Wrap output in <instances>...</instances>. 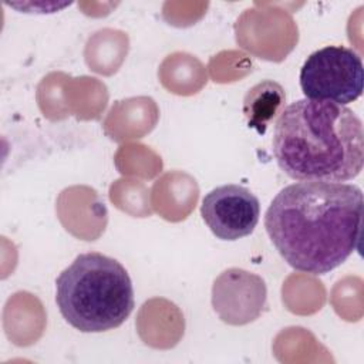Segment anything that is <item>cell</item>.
<instances>
[{
    "mask_svg": "<svg viewBox=\"0 0 364 364\" xmlns=\"http://www.w3.org/2000/svg\"><path fill=\"white\" fill-rule=\"evenodd\" d=\"M361 219L363 191L357 185L299 181L273 198L264 228L290 267L320 276L357 250Z\"/></svg>",
    "mask_w": 364,
    "mask_h": 364,
    "instance_id": "cell-1",
    "label": "cell"
},
{
    "mask_svg": "<svg viewBox=\"0 0 364 364\" xmlns=\"http://www.w3.org/2000/svg\"><path fill=\"white\" fill-rule=\"evenodd\" d=\"M272 149L294 181L346 182L364 165L363 121L346 105L297 100L277 117Z\"/></svg>",
    "mask_w": 364,
    "mask_h": 364,
    "instance_id": "cell-2",
    "label": "cell"
},
{
    "mask_svg": "<svg viewBox=\"0 0 364 364\" xmlns=\"http://www.w3.org/2000/svg\"><path fill=\"white\" fill-rule=\"evenodd\" d=\"M55 303L81 333L119 327L132 313L134 287L125 267L100 252L78 255L55 280Z\"/></svg>",
    "mask_w": 364,
    "mask_h": 364,
    "instance_id": "cell-3",
    "label": "cell"
},
{
    "mask_svg": "<svg viewBox=\"0 0 364 364\" xmlns=\"http://www.w3.org/2000/svg\"><path fill=\"white\" fill-rule=\"evenodd\" d=\"M299 80L307 100L347 105L363 94V61L353 48L326 46L306 58Z\"/></svg>",
    "mask_w": 364,
    "mask_h": 364,
    "instance_id": "cell-4",
    "label": "cell"
},
{
    "mask_svg": "<svg viewBox=\"0 0 364 364\" xmlns=\"http://www.w3.org/2000/svg\"><path fill=\"white\" fill-rule=\"evenodd\" d=\"M200 215L218 239L233 242L253 233L260 216V202L250 189L228 183L203 196Z\"/></svg>",
    "mask_w": 364,
    "mask_h": 364,
    "instance_id": "cell-5",
    "label": "cell"
},
{
    "mask_svg": "<svg viewBox=\"0 0 364 364\" xmlns=\"http://www.w3.org/2000/svg\"><path fill=\"white\" fill-rule=\"evenodd\" d=\"M267 303L264 280L239 267L223 270L212 286V307L219 318L230 326L255 321Z\"/></svg>",
    "mask_w": 364,
    "mask_h": 364,
    "instance_id": "cell-6",
    "label": "cell"
},
{
    "mask_svg": "<svg viewBox=\"0 0 364 364\" xmlns=\"http://www.w3.org/2000/svg\"><path fill=\"white\" fill-rule=\"evenodd\" d=\"M286 105L284 88L273 80H262L243 98V115L250 128L264 134L269 125L277 119Z\"/></svg>",
    "mask_w": 364,
    "mask_h": 364,
    "instance_id": "cell-7",
    "label": "cell"
}]
</instances>
